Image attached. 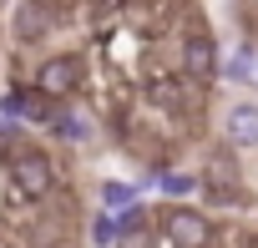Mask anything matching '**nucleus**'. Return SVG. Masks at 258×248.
Returning a JSON list of instances; mask_svg holds the SVG:
<instances>
[{
	"mask_svg": "<svg viewBox=\"0 0 258 248\" xmlns=\"http://www.w3.org/2000/svg\"><path fill=\"white\" fill-rule=\"evenodd\" d=\"M11 188H16L21 198H46V193L56 188V167H51V157L36 152V147H21V152L11 157Z\"/></svg>",
	"mask_w": 258,
	"mask_h": 248,
	"instance_id": "f257e3e1",
	"label": "nucleus"
},
{
	"mask_svg": "<svg viewBox=\"0 0 258 248\" xmlns=\"http://www.w3.org/2000/svg\"><path fill=\"white\" fill-rule=\"evenodd\" d=\"M81 76H86L81 56H51V61H41V71H36V91L51 96V101H61V96H71V91L81 86Z\"/></svg>",
	"mask_w": 258,
	"mask_h": 248,
	"instance_id": "f03ea898",
	"label": "nucleus"
},
{
	"mask_svg": "<svg viewBox=\"0 0 258 248\" xmlns=\"http://www.w3.org/2000/svg\"><path fill=\"white\" fill-rule=\"evenodd\" d=\"M162 233H167L172 248H208L213 243V223L203 213H192V208H172L162 218Z\"/></svg>",
	"mask_w": 258,
	"mask_h": 248,
	"instance_id": "7ed1b4c3",
	"label": "nucleus"
},
{
	"mask_svg": "<svg viewBox=\"0 0 258 248\" xmlns=\"http://www.w3.org/2000/svg\"><path fill=\"white\" fill-rule=\"evenodd\" d=\"M0 111L16 116V121H56L51 96H41L36 86H11V91H6V101H0Z\"/></svg>",
	"mask_w": 258,
	"mask_h": 248,
	"instance_id": "20e7f679",
	"label": "nucleus"
},
{
	"mask_svg": "<svg viewBox=\"0 0 258 248\" xmlns=\"http://www.w3.org/2000/svg\"><path fill=\"white\" fill-rule=\"evenodd\" d=\"M218 41L208 36V31H192L187 41H182V71L187 76H198V81H208V76H218Z\"/></svg>",
	"mask_w": 258,
	"mask_h": 248,
	"instance_id": "39448f33",
	"label": "nucleus"
},
{
	"mask_svg": "<svg viewBox=\"0 0 258 248\" xmlns=\"http://www.w3.org/2000/svg\"><path fill=\"white\" fill-rule=\"evenodd\" d=\"M11 21H16V41H41L46 31H56V21H66V11L61 6H16Z\"/></svg>",
	"mask_w": 258,
	"mask_h": 248,
	"instance_id": "423d86ee",
	"label": "nucleus"
},
{
	"mask_svg": "<svg viewBox=\"0 0 258 248\" xmlns=\"http://www.w3.org/2000/svg\"><path fill=\"white\" fill-rule=\"evenodd\" d=\"M228 147H258V101H233L223 116Z\"/></svg>",
	"mask_w": 258,
	"mask_h": 248,
	"instance_id": "0eeeda50",
	"label": "nucleus"
},
{
	"mask_svg": "<svg viewBox=\"0 0 258 248\" xmlns=\"http://www.w3.org/2000/svg\"><path fill=\"white\" fill-rule=\"evenodd\" d=\"M253 61H258V51H253V46H238L233 56L218 61V76H228V81H253Z\"/></svg>",
	"mask_w": 258,
	"mask_h": 248,
	"instance_id": "6e6552de",
	"label": "nucleus"
},
{
	"mask_svg": "<svg viewBox=\"0 0 258 248\" xmlns=\"http://www.w3.org/2000/svg\"><path fill=\"white\" fill-rule=\"evenodd\" d=\"M101 208L116 218V213H126V208H137V188L132 182H101Z\"/></svg>",
	"mask_w": 258,
	"mask_h": 248,
	"instance_id": "1a4fd4ad",
	"label": "nucleus"
},
{
	"mask_svg": "<svg viewBox=\"0 0 258 248\" xmlns=\"http://www.w3.org/2000/svg\"><path fill=\"white\" fill-rule=\"evenodd\" d=\"M51 132H56V137H71V142H86V137H91V127H86V121H76V116H56Z\"/></svg>",
	"mask_w": 258,
	"mask_h": 248,
	"instance_id": "9d476101",
	"label": "nucleus"
},
{
	"mask_svg": "<svg viewBox=\"0 0 258 248\" xmlns=\"http://www.w3.org/2000/svg\"><path fill=\"white\" fill-rule=\"evenodd\" d=\"M91 243H96V248H106V243H116V223H111V213H101V218L91 223Z\"/></svg>",
	"mask_w": 258,
	"mask_h": 248,
	"instance_id": "9b49d317",
	"label": "nucleus"
},
{
	"mask_svg": "<svg viewBox=\"0 0 258 248\" xmlns=\"http://www.w3.org/2000/svg\"><path fill=\"white\" fill-rule=\"evenodd\" d=\"M111 223H116V238H126V233H137V228H142V208H126V213H116Z\"/></svg>",
	"mask_w": 258,
	"mask_h": 248,
	"instance_id": "f8f14e48",
	"label": "nucleus"
},
{
	"mask_svg": "<svg viewBox=\"0 0 258 248\" xmlns=\"http://www.w3.org/2000/svg\"><path fill=\"white\" fill-rule=\"evenodd\" d=\"M192 188H198V177H182V172L167 177V193H192Z\"/></svg>",
	"mask_w": 258,
	"mask_h": 248,
	"instance_id": "ddd939ff",
	"label": "nucleus"
},
{
	"mask_svg": "<svg viewBox=\"0 0 258 248\" xmlns=\"http://www.w3.org/2000/svg\"><path fill=\"white\" fill-rule=\"evenodd\" d=\"M253 86H258V61H253Z\"/></svg>",
	"mask_w": 258,
	"mask_h": 248,
	"instance_id": "4468645a",
	"label": "nucleus"
}]
</instances>
